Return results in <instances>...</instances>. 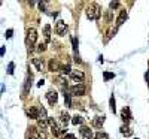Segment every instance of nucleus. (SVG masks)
<instances>
[{
  "mask_svg": "<svg viewBox=\"0 0 149 139\" xmlns=\"http://www.w3.org/2000/svg\"><path fill=\"white\" fill-rule=\"evenodd\" d=\"M95 139H109V136L104 132H99V133H95Z\"/></svg>",
  "mask_w": 149,
  "mask_h": 139,
  "instance_id": "22",
  "label": "nucleus"
},
{
  "mask_svg": "<svg viewBox=\"0 0 149 139\" xmlns=\"http://www.w3.org/2000/svg\"><path fill=\"white\" fill-rule=\"evenodd\" d=\"M31 81H33V75L29 72V73H27V81H25V87H24V94L29 93L30 87H31Z\"/></svg>",
  "mask_w": 149,
  "mask_h": 139,
  "instance_id": "12",
  "label": "nucleus"
},
{
  "mask_svg": "<svg viewBox=\"0 0 149 139\" xmlns=\"http://www.w3.org/2000/svg\"><path fill=\"white\" fill-rule=\"evenodd\" d=\"M43 36H45L46 42L51 40V27H49V25H45V27H43Z\"/></svg>",
  "mask_w": 149,
  "mask_h": 139,
  "instance_id": "15",
  "label": "nucleus"
},
{
  "mask_svg": "<svg viewBox=\"0 0 149 139\" xmlns=\"http://www.w3.org/2000/svg\"><path fill=\"white\" fill-rule=\"evenodd\" d=\"M43 82H45V81H43V79H40V81L37 82V85H39V87H42V85H43Z\"/></svg>",
  "mask_w": 149,
  "mask_h": 139,
  "instance_id": "35",
  "label": "nucleus"
},
{
  "mask_svg": "<svg viewBox=\"0 0 149 139\" xmlns=\"http://www.w3.org/2000/svg\"><path fill=\"white\" fill-rule=\"evenodd\" d=\"M70 78H72L73 81H76V82H84V79H85V75H84V72H81V71H72V73H70Z\"/></svg>",
  "mask_w": 149,
  "mask_h": 139,
  "instance_id": "5",
  "label": "nucleus"
},
{
  "mask_svg": "<svg viewBox=\"0 0 149 139\" xmlns=\"http://www.w3.org/2000/svg\"><path fill=\"white\" fill-rule=\"evenodd\" d=\"M70 91H72L73 96H84L86 88H85L84 84H76V85H73L72 88H70Z\"/></svg>",
  "mask_w": 149,
  "mask_h": 139,
  "instance_id": "4",
  "label": "nucleus"
},
{
  "mask_svg": "<svg viewBox=\"0 0 149 139\" xmlns=\"http://www.w3.org/2000/svg\"><path fill=\"white\" fill-rule=\"evenodd\" d=\"M66 29H67V25H66V23H64L63 20L57 21V24H55V31H57V34H60V36H64Z\"/></svg>",
  "mask_w": 149,
  "mask_h": 139,
  "instance_id": "6",
  "label": "nucleus"
},
{
  "mask_svg": "<svg viewBox=\"0 0 149 139\" xmlns=\"http://www.w3.org/2000/svg\"><path fill=\"white\" fill-rule=\"evenodd\" d=\"M36 49L39 51V53H43V51L46 49V43H39V45H37V48H36Z\"/></svg>",
  "mask_w": 149,
  "mask_h": 139,
  "instance_id": "25",
  "label": "nucleus"
},
{
  "mask_svg": "<svg viewBox=\"0 0 149 139\" xmlns=\"http://www.w3.org/2000/svg\"><path fill=\"white\" fill-rule=\"evenodd\" d=\"M60 120H61V123H63L64 126H67V123H69V121H70V117H69V114H67V112H61V115H60Z\"/></svg>",
  "mask_w": 149,
  "mask_h": 139,
  "instance_id": "16",
  "label": "nucleus"
},
{
  "mask_svg": "<svg viewBox=\"0 0 149 139\" xmlns=\"http://www.w3.org/2000/svg\"><path fill=\"white\" fill-rule=\"evenodd\" d=\"M125 20H127V11L122 9V11L119 12V16H118V20H116V24H118V25H122Z\"/></svg>",
  "mask_w": 149,
  "mask_h": 139,
  "instance_id": "13",
  "label": "nucleus"
},
{
  "mask_svg": "<svg viewBox=\"0 0 149 139\" xmlns=\"http://www.w3.org/2000/svg\"><path fill=\"white\" fill-rule=\"evenodd\" d=\"M75 62H76V63H82V60L78 57V55H75Z\"/></svg>",
  "mask_w": 149,
  "mask_h": 139,
  "instance_id": "32",
  "label": "nucleus"
},
{
  "mask_svg": "<svg viewBox=\"0 0 149 139\" xmlns=\"http://www.w3.org/2000/svg\"><path fill=\"white\" fill-rule=\"evenodd\" d=\"M46 99H48V102L51 103V105L57 103V100H58V94H57V91H48V93H46Z\"/></svg>",
  "mask_w": 149,
  "mask_h": 139,
  "instance_id": "10",
  "label": "nucleus"
},
{
  "mask_svg": "<svg viewBox=\"0 0 149 139\" xmlns=\"http://www.w3.org/2000/svg\"><path fill=\"white\" fill-rule=\"evenodd\" d=\"M81 135H82L84 139H93V138H95V136L93 135V130H91L90 127H86V126H82V127H81Z\"/></svg>",
  "mask_w": 149,
  "mask_h": 139,
  "instance_id": "7",
  "label": "nucleus"
},
{
  "mask_svg": "<svg viewBox=\"0 0 149 139\" xmlns=\"http://www.w3.org/2000/svg\"><path fill=\"white\" fill-rule=\"evenodd\" d=\"M12 33H14V30L12 29H9V30H6V33H5V36L9 39V38H12Z\"/></svg>",
  "mask_w": 149,
  "mask_h": 139,
  "instance_id": "30",
  "label": "nucleus"
},
{
  "mask_svg": "<svg viewBox=\"0 0 149 139\" xmlns=\"http://www.w3.org/2000/svg\"><path fill=\"white\" fill-rule=\"evenodd\" d=\"M49 71L51 72H61V66L58 64L57 60H54V58L49 60Z\"/></svg>",
  "mask_w": 149,
  "mask_h": 139,
  "instance_id": "8",
  "label": "nucleus"
},
{
  "mask_svg": "<svg viewBox=\"0 0 149 139\" xmlns=\"http://www.w3.org/2000/svg\"><path fill=\"white\" fill-rule=\"evenodd\" d=\"M72 43H73V49H75V53H78V40H76V38H72Z\"/></svg>",
  "mask_w": 149,
  "mask_h": 139,
  "instance_id": "29",
  "label": "nucleus"
},
{
  "mask_svg": "<svg viewBox=\"0 0 149 139\" xmlns=\"http://www.w3.org/2000/svg\"><path fill=\"white\" fill-rule=\"evenodd\" d=\"M110 111L113 112V114H115V112H116V106H115V97H110Z\"/></svg>",
  "mask_w": 149,
  "mask_h": 139,
  "instance_id": "23",
  "label": "nucleus"
},
{
  "mask_svg": "<svg viewBox=\"0 0 149 139\" xmlns=\"http://www.w3.org/2000/svg\"><path fill=\"white\" fill-rule=\"evenodd\" d=\"M7 73H9V75H12L14 73V63L11 62L9 64H7Z\"/></svg>",
  "mask_w": 149,
  "mask_h": 139,
  "instance_id": "28",
  "label": "nucleus"
},
{
  "mask_svg": "<svg viewBox=\"0 0 149 139\" xmlns=\"http://www.w3.org/2000/svg\"><path fill=\"white\" fill-rule=\"evenodd\" d=\"M63 139H76V136L75 135H72V133H67V135H64V138Z\"/></svg>",
  "mask_w": 149,
  "mask_h": 139,
  "instance_id": "31",
  "label": "nucleus"
},
{
  "mask_svg": "<svg viewBox=\"0 0 149 139\" xmlns=\"http://www.w3.org/2000/svg\"><path fill=\"white\" fill-rule=\"evenodd\" d=\"M121 133L124 135V136H130L131 133H133V130H131L130 127H127V126H122L121 127Z\"/></svg>",
  "mask_w": 149,
  "mask_h": 139,
  "instance_id": "19",
  "label": "nucleus"
},
{
  "mask_svg": "<svg viewBox=\"0 0 149 139\" xmlns=\"http://www.w3.org/2000/svg\"><path fill=\"white\" fill-rule=\"evenodd\" d=\"M104 79L106 81H109V79H112V78H115V73H112V72H104Z\"/></svg>",
  "mask_w": 149,
  "mask_h": 139,
  "instance_id": "24",
  "label": "nucleus"
},
{
  "mask_svg": "<svg viewBox=\"0 0 149 139\" xmlns=\"http://www.w3.org/2000/svg\"><path fill=\"white\" fill-rule=\"evenodd\" d=\"M49 121V126H51V132H52V135H54V136H60L61 133H63L64 132V129H61L57 123H55V121L54 120H52V118H49L48 120Z\"/></svg>",
  "mask_w": 149,
  "mask_h": 139,
  "instance_id": "3",
  "label": "nucleus"
},
{
  "mask_svg": "<svg viewBox=\"0 0 149 139\" xmlns=\"http://www.w3.org/2000/svg\"><path fill=\"white\" fill-rule=\"evenodd\" d=\"M39 8L43 11V9H45V3H39Z\"/></svg>",
  "mask_w": 149,
  "mask_h": 139,
  "instance_id": "33",
  "label": "nucleus"
},
{
  "mask_svg": "<svg viewBox=\"0 0 149 139\" xmlns=\"http://www.w3.org/2000/svg\"><path fill=\"white\" fill-rule=\"evenodd\" d=\"M48 120H49V118H48ZM48 120H42V118H40V120H37V126H39V129H40V130H45V129L48 127V124H49V121H48Z\"/></svg>",
  "mask_w": 149,
  "mask_h": 139,
  "instance_id": "17",
  "label": "nucleus"
},
{
  "mask_svg": "<svg viewBox=\"0 0 149 139\" xmlns=\"http://www.w3.org/2000/svg\"><path fill=\"white\" fill-rule=\"evenodd\" d=\"M64 100H66V105H67L69 108L72 106V102H70V94H67V93L64 94Z\"/></svg>",
  "mask_w": 149,
  "mask_h": 139,
  "instance_id": "26",
  "label": "nucleus"
},
{
  "mask_svg": "<svg viewBox=\"0 0 149 139\" xmlns=\"http://www.w3.org/2000/svg\"><path fill=\"white\" fill-rule=\"evenodd\" d=\"M0 54H2V55H5V47H2V48H0Z\"/></svg>",
  "mask_w": 149,
  "mask_h": 139,
  "instance_id": "34",
  "label": "nucleus"
},
{
  "mask_svg": "<svg viewBox=\"0 0 149 139\" xmlns=\"http://www.w3.org/2000/svg\"><path fill=\"white\" fill-rule=\"evenodd\" d=\"M109 8H110V9H116V8H119V2H110Z\"/></svg>",
  "mask_w": 149,
  "mask_h": 139,
  "instance_id": "27",
  "label": "nucleus"
},
{
  "mask_svg": "<svg viewBox=\"0 0 149 139\" xmlns=\"http://www.w3.org/2000/svg\"><path fill=\"white\" fill-rule=\"evenodd\" d=\"M29 117L33 118V120H39V118H40V111H39L36 106H31V108L29 109Z\"/></svg>",
  "mask_w": 149,
  "mask_h": 139,
  "instance_id": "9",
  "label": "nucleus"
},
{
  "mask_svg": "<svg viewBox=\"0 0 149 139\" xmlns=\"http://www.w3.org/2000/svg\"><path fill=\"white\" fill-rule=\"evenodd\" d=\"M31 63L34 64V66H36V69H37V71H43V62H42V60L40 58H33L31 60Z\"/></svg>",
  "mask_w": 149,
  "mask_h": 139,
  "instance_id": "14",
  "label": "nucleus"
},
{
  "mask_svg": "<svg viewBox=\"0 0 149 139\" xmlns=\"http://www.w3.org/2000/svg\"><path fill=\"white\" fill-rule=\"evenodd\" d=\"M146 79H148V85H149V72L146 73Z\"/></svg>",
  "mask_w": 149,
  "mask_h": 139,
  "instance_id": "36",
  "label": "nucleus"
},
{
  "mask_svg": "<svg viewBox=\"0 0 149 139\" xmlns=\"http://www.w3.org/2000/svg\"><path fill=\"white\" fill-rule=\"evenodd\" d=\"M67 73H72V71H70V66H69V64H66V66L61 67V75H67Z\"/></svg>",
  "mask_w": 149,
  "mask_h": 139,
  "instance_id": "21",
  "label": "nucleus"
},
{
  "mask_svg": "<svg viewBox=\"0 0 149 139\" xmlns=\"http://www.w3.org/2000/svg\"><path fill=\"white\" fill-rule=\"evenodd\" d=\"M72 124H75V126L82 124V117H81V115H75V117L72 118Z\"/></svg>",
  "mask_w": 149,
  "mask_h": 139,
  "instance_id": "20",
  "label": "nucleus"
},
{
  "mask_svg": "<svg viewBox=\"0 0 149 139\" xmlns=\"http://www.w3.org/2000/svg\"><path fill=\"white\" fill-rule=\"evenodd\" d=\"M100 15H101V12H100V8L97 3H93L86 8V16H88L90 20H99Z\"/></svg>",
  "mask_w": 149,
  "mask_h": 139,
  "instance_id": "2",
  "label": "nucleus"
},
{
  "mask_svg": "<svg viewBox=\"0 0 149 139\" xmlns=\"http://www.w3.org/2000/svg\"><path fill=\"white\" fill-rule=\"evenodd\" d=\"M37 40V31L36 29H29L27 30V38H25V43H27L29 51H33V47Z\"/></svg>",
  "mask_w": 149,
  "mask_h": 139,
  "instance_id": "1",
  "label": "nucleus"
},
{
  "mask_svg": "<svg viewBox=\"0 0 149 139\" xmlns=\"http://www.w3.org/2000/svg\"><path fill=\"white\" fill-rule=\"evenodd\" d=\"M121 118L125 121V124L128 123V121L131 120V112H130V108H124L121 111Z\"/></svg>",
  "mask_w": 149,
  "mask_h": 139,
  "instance_id": "11",
  "label": "nucleus"
},
{
  "mask_svg": "<svg viewBox=\"0 0 149 139\" xmlns=\"http://www.w3.org/2000/svg\"><path fill=\"white\" fill-rule=\"evenodd\" d=\"M103 123H104V117L101 115V117H95L94 118V126L95 127H101L103 126Z\"/></svg>",
  "mask_w": 149,
  "mask_h": 139,
  "instance_id": "18",
  "label": "nucleus"
},
{
  "mask_svg": "<svg viewBox=\"0 0 149 139\" xmlns=\"http://www.w3.org/2000/svg\"><path fill=\"white\" fill-rule=\"evenodd\" d=\"M30 139H34V138H30Z\"/></svg>",
  "mask_w": 149,
  "mask_h": 139,
  "instance_id": "37",
  "label": "nucleus"
}]
</instances>
